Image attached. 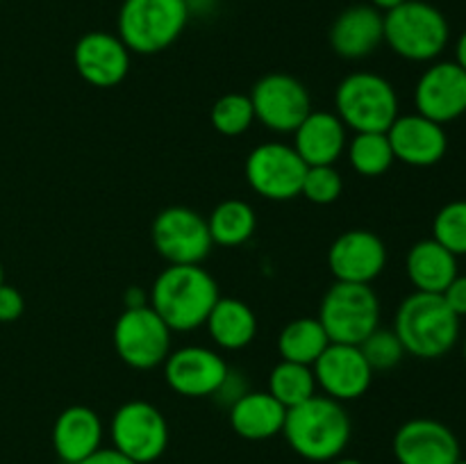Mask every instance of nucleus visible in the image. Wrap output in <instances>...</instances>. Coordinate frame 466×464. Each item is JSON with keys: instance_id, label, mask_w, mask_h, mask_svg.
Here are the masks:
<instances>
[{"instance_id": "nucleus-1", "label": "nucleus", "mask_w": 466, "mask_h": 464, "mask_svg": "<svg viewBox=\"0 0 466 464\" xmlns=\"http://www.w3.org/2000/svg\"><path fill=\"white\" fill-rule=\"evenodd\" d=\"M218 298V282L200 264H168L148 291V305L171 332L198 330Z\"/></svg>"}, {"instance_id": "nucleus-2", "label": "nucleus", "mask_w": 466, "mask_h": 464, "mask_svg": "<svg viewBox=\"0 0 466 464\" xmlns=\"http://www.w3.org/2000/svg\"><path fill=\"white\" fill-rule=\"evenodd\" d=\"M353 423L344 403L328 396L314 394L305 403L287 409V444L308 462H335L350 441Z\"/></svg>"}, {"instance_id": "nucleus-3", "label": "nucleus", "mask_w": 466, "mask_h": 464, "mask_svg": "<svg viewBox=\"0 0 466 464\" xmlns=\"http://www.w3.org/2000/svg\"><path fill=\"white\" fill-rule=\"evenodd\" d=\"M394 332L405 353L419 359H437L458 344L460 317H455L441 294L414 291L396 309Z\"/></svg>"}, {"instance_id": "nucleus-4", "label": "nucleus", "mask_w": 466, "mask_h": 464, "mask_svg": "<svg viewBox=\"0 0 466 464\" xmlns=\"http://www.w3.org/2000/svg\"><path fill=\"white\" fill-rule=\"evenodd\" d=\"M189 14L187 0H123L116 35L130 53L157 55L180 39Z\"/></svg>"}, {"instance_id": "nucleus-5", "label": "nucleus", "mask_w": 466, "mask_h": 464, "mask_svg": "<svg viewBox=\"0 0 466 464\" xmlns=\"http://www.w3.org/2000/svg\"><path fill=\"white\" fill-rule=\"evenodd\" d=\"M385 44L410 62H432L449 44V21L444 14L423 0H405L382 14Z\"/></svg>"}, {"instance_id": "nucleus-6", "label": "nucleus", "mask_w": 466, "mask_h": 464, "mask_svg": "<svg viewBox=\"0 0 466 464\" xmlns=\"http://www.w3.org/2000/svg\"><path fill=\"white\" fill-rule=\"evenodd\" d=\"M335 114L346 130L387 132L399 118V94L394 85L378 73H349L337 85Z\"/></svg>"}, {"instance_id": "nucleus-7", "label": "nucleus", "mask_w": 466, "mask_h": 464, "mask_svg": "<svg viewBox=\"0 0 466 464\" xmlns=\"http://www.w3.org/2000/svg\"><path fill=\"white\" fill-rule=\"evenodd\" d=\"M317 318L330 344L360 346L380 328V298L371 285L335 280L319 303Z\"/></svg>"}, {"instance_id": "nucleus-8", "label": "nucleus", "mask_w": 466, "mask_h": 464, "mask_svg": "<svg viewBox=\"0 0 466 464\" xmlns=\"http://www.w3.org/2000/svg\"><path fill=\"white\" fill-rule=\"evenodd\" d=\"M171 328L150 305L126 308L112 330L114 350L123 364L137 371L162 367L171 353Z\"/></svg>"}, {"instance_id": "nucleus-9", "label": "nucleus", "mask_w": 466, "mask_h": 464, "mask_svg": "<svg viewBox=\"0 0 466 464\" xmlns=\"http://www.w3.org/2000/svg\"><path fill=\"white\" fill-rule=\"evenodd\" d=\"M112 446L135 459L150 464L164 455L168 446V423L164 414L148 400H127L109 421Z\"/></svg>"}, {"instance_id": "nucleus-10", "label": "nucleus", "mask_w": 466, "mask_h": 464, "mask_svg": "<svg viewBox=\"0 0 466 464\" xmlns=\"http://www.w3.org/2000/svg\"><path fill=\"white\" fill-rule=\"evenodd\" d=\"M308 164L299 157L294 146L268 141L255 146L244 164L246 182L258 196L276 203L299 198Z\"/></svg>"}, {"instance_id": "nucleus-11", "label": "nucleus", "mask_w": 466, "mask_h": 464, "mask_svg": "<svg viewBox=\"0 0 466 464\" xmlns=\"http://www.w3.org/2000/svg\"><path fill=\"white\" fill-rule=\"evenodd\" d=\"M150 239L168 264H203L214 246L208 218L185 205L162 209L150 226Z\"/></svg>"}, {"instance_id": "nucleus-12", "label": "nucleus", "mask_w": 466, "mask_h": 464, "mask_svg": "<svg viewBox=\"0 0 466 464\" xmlns=\"http://www.w3.org/2000/svg\"><path fill=\"white\" fill-rule=\"evenodd\" d=\"M255 121L278 135H289L312 112L309 91L299 77L289 73H267L248 94Z\"/></svg>"}, {"instance_id": "nucleus-13", "label": "nucleus", "mask_w": 466, "mask_h": 464, "mask_svg": "<svg viewBox=\"0 0 466 464\" xmlns=\"http://www.w3.org/2000/svg\"><path fill=\"white\" fill-rule=\"evenodd\" d=\"M162 368L167 385L185 398L214 396L230 371L226 359L208 346H182L171 350Z\"/></svg>"}, {"instance_id": "nucleus-14", "label": "nucleus", "mask_w": 466, "mask_h": 464, "mask_svg": "<svg viewBox=\"0 0 466 464\" xmlns=\"http://www.w3.org/2000/svg\"><path fill=\"white\" fill-rule=\"evenodd\" d=\"M312 371L317 389L339 403L362 398L376 373L369 367L360 346L353 344H328V348L312 364Z\"/></svg>"}, {"instance_id": "nucleus-15", "label": "nucleus", "mask_w": 466, "mask_h": 464, "mask_svg": "<svg viewBox=\"0 0 466 464\" xmlns=\"http://www.w3.org/2000/svg\"><path fill=\"white\" fill-rule=\"evenodd\" d=\"M387 267V246L376 232L355 227L337 237L328 248V268L337 282L371 285Z\"/></svg>"}, {"instance_id": "nucleus-16", "label": "nucleus", "mask_w": 466, "mask_h": 464, "mask_svg": "<svg viewBox=\"0 0 466 464\" xmlns=\"http://www.w3.org/2000/svg\"><path fill=\"white\" fill-rule=\"evenodd\" d=\"M130 50L112 32H86L73 48L76 71L86 85L112 89L121 85L130 73Z\"/></svg>"}, {"instance_id": "nucleus-17", "label": "nucleus", "mask_w": 466, "mask_h": 464, "mask_svg": "<svg viewBox=\"0 0 466 464\" xmlns=\"http://www.w3.org/2000/svg\"><path fill=\"white\" fill-rule=\"evenodd\" d=\"M414 105L440 126L460 118L466 114V73L455 62L432 64L414 86Z\"/></svg>"}, {"instance_id": "nucleus-18", "label": "nucleus", "mask_w": 466, "mask_h": 464, "mask_svg": "<svg viewBox=\"0 0 466 464\" xmlns=\"http://www.w3.org/2000/svg\"><path fill=\"white\" fill-rule=\"evenodd\" d=\"M394 458L399 464H455L460 441L437 419H410L394 435Z\"/></svg>"}, {"instance_id": "nucleus-19", "label": "nucleus", "mask_w": 466, "mask_h": 464, "mask_svg": "<svg viewBox=\"0 0 466 464\" xmlns=\"http://www.w3.org/2000/svg\"><path fill=\"white\" fill-rule=\"evenodd\" d=\"M387 139L394 150L396 162L417 168L435 166L449 150V136H446L444 126L421 116V114H405V116L399 114V118L387 130Z\"/></svg>"}, {"instance_id": "nucleus-20", "label": "nucleus", "mask_w": 466, "mask_h": 464, "mask_svg": "<svg viewBox=\"0 0 466 464\" xmlns=\"http://www.w3.org/2000/svg\"><path fill=\"white\" fill-rule=\"evenodd\" d=\"M385 44L382 12L373 5H353L335 18L330 27V48L344 59H364Z\"/></svg>"}, {"instance_id": "nucleus-21", "label": "nucleus", "mask_w": 466, "mask_h": 464, "mask_svg": "<svg viewBox=\"0 0 466 464\" xmlns=\"http://www.w3.org/2000/svg\"><path fill=\"white\" fill-rule=\"evenodd\" d=\"M294 150L308 166H332L346 153V126L335 112H309L294 132Z\"/></svg>"}, {"instance_id": "nucleus-22", "label": "nucleus", "mask_w": 466, "mask_h": 464, "mask_svg": "<svg viewBox=\"0 0 466 464\" xmlns=\"http://www.w3.org/2000/svg\"><path fill=\"white\" fill-rule=\"evenodd\" d=\"M105 428L98 412L86 405L62 409L53 423V449L64 464H77L103 446Z\"/></svg>"}, {"instance_id": "nucleus-23", "label": "nucleus", "mask_w": 466, "mask_h": 464, "mask_svg": "<svg viewBox=\"0 0 466 464\" xmlns=\"http://www.w3.org/2000/svg\"><path fill=\"white\" fill-rule=\"evenodd\" d=\"M287 408L268 391H246L230 405V426L241 439L264 441L282 435Z\"/></svg>"}, {"instance_id": "nucleus-24", "label": "nucleus", "mask_w": 466, "mask_h": 464, "mask_svg": "<svg viewBox=\"0 0 466 464\" xmlns=\"http://www.w3.org/2000/svg\"><path fill=\"white\" fill-rule=\"evenodd\" d=\"M405 273L414 285V291L444 294L446 287L458 276V257L431 237L417 241L410 248L405 257Z\"/></svg>"}, {"instance_id": "nucleus-25", "label": "nucleus", "mask_w": 466, "mask_h": 464, "mask_svg": "<svg viewBox=\"0 0 466 464\" xmlns=\"http://www.w3.org/2000/svg\"><path fill=\"white\" fill-rule=\"evenodd\" d=\"M205 328L218 348L241 350L253 344L258 335V317L244 300L221 296L209 312Z\"/></svg>"}, {"instance_id": "nucleus-26", "label": "nucleus", "mask_w": 466, "mask_h": 464, "mask_svg": "<svg viewBox=\"0 0 466 464\" xmlns=\"http://www.w3.org/2000/svg\"><path fill=\"white\" fill-rule=\"evenodd\" d=\"M208 227L214 246L237 248L255 235L258 217H255V209L250 203L241 198H228L212 209V214L208 217Z\"/></svg>"}, {"instance_id": "nucleus-27", "label": "nucleus", "mask_w": 466, "mask_h": 464, "mask_svg": "<svg viewBox=\"0 0 466 464\" xmlns=\"http://www.w3.org/2000/svg\"><path fill=\"white\" fill-rule=\"evenodd\" d=\"M326 330L317 317H300L287 323L278 335V353L280 359L312 367L319 355L328 348Z\"/></svg>"}, {"instance_id": "nucleus-28", "label": "nucleus", "mask_w": 466, "mask_h": 464, "mask_svg": "<svg viewBox=\"0 0 466 464\" xmlns=\"http://www.w3.org/2000/svg\"><path fill=\"white\" fill-rule=\"evenodd\" d=\"M346 155L355 173L364 177H378L396 162L387 132H355L346 144Z\"/></svg>"}, {"instance_id": "nucleus-29", "label": "nucleus", "mask_w": 466, "mask_h": 464, "mask_svg": "<svg viewBox=\"0 0 466 464\" xmlns=\"http://www.w3.org/2000/svg\"><path fill=\"white\" fill-rule=\"evenodd\" d=\"M268 394L278 403L285 405L287 409L305 403V400L317 394V380H314L312 367L280 359L271 368V376H268Z\"/></svg>"}, {"instance_id": "nucleus-30", "label": "nucleus", "mask_w": 466, "mask_h": 464, "mask_svg": "<svg viewBox=\"0 0 466 464\" xmlns=\"http://www.w3.org/2000/svg\"><path fill=\"white\" fill-rule=\"evenodd\" d=\"M212 127L223 136H239L255 123L253 103L248 94H226L214 103L209 112Z\"/></svg>"}, {"instance_id": "nucleus-31", "label": "nucleus", "mask_w": 466, "mask_h": 464, "mask_svg": "<svg viewBox=\"0 0 466 464\" xmlns=\"http://www.w3.org/2000/svg\"><path fill=\"white\" fill-rule=\"evenodd\" d=\"M432 239L460 257L466 255V200H451L432 221Z\"/></svg>"}, {"instance_id": "nucleus-32", "label": "nucleus", "mask_w": 466, "mask_h": 464, "mask_svg": "<svg viewBox=\"0 0 466 464\" xmlns=\"http://www.w3.org/2000/svg\"><path fill=\"white\" fill-rule=\"evenodd\" d=\"M360 350H362V355L367 358L369 367L373 371H390V368L399 367L405 355V348L399 337H396V332L385 330V328H376L360 344Z\"/></svg>"}, {"instance_id": "nucleus-33", "label": "nucleus", "mask_w": 466, "mask_h": 464, "mask_svg": "<svg viewBox=\"0 0 466 464\" xmlns=\"http://www.w3.org/2000/svg\"><path fill=\"white\" fill-rule=\"evenodd\" d=\"M344 191V180L337 166H308L300 196L314 205H332Z\"/></svg>"}, {"instance_id": "nucleus-34", "label": "nucleus", "mask_w": 466, "mask_h": 464, "mask_svg": "<svg viewBox=\"0 0 466 464\" xmlns=\"http://www.w3.org/2000/svg\"><path fill=\"white\" fill-rule=\"evenodd\" d=\"M25 309L23 294L12 285H0V323H14Z\"/></svg>"}, {"instance_id": "nucleus-35", "label": "nucleus", "mask_w": 466, "mask_h": 464, "mask_svg": "<svg viewBox=\"0 0 466 464\" xmlns=\"http://www.w3.org/2000/svg\"><path fill=\"white\" fill-rule=\"evenodd\" d=\"M441 298H444L446 305L453 309L455 317H466V276H460L458 273L455 280L444 289Z\"/></svg>"}, {"instance_id": "nucleus-36", "label": "nucleus", "mask_w": 466, "mask_h": 464, "mask_svg": "<svg viewBox=\"0 0 466 464\" xmlns=\"http://www.w3.org/2000/svg\"><path fill=\"white\" fill-rule=\"evenodd\" d=\"M246 391H248V389H246L244 376H241L239 371H235V368H230V371H228V376H226V380H223V385L218 387V391L214 396H217V398H221L223 403L230 408V405L235 403L237 398H241Z\"/></svg>"}, {"instance_id": "nucleus-37", "label": "nucleus", "mask_w": 466, "mask_h": 464, "mask_svg": "<svg viewBox=\"0 0 466 464\" xmlns=\"http://www.w3.org/2000/svg\"><path fill=\"white\" fill-rule=\"evenodd\" d=\"M77 464H137V462L127 458V455H123L121 450L114 449V446H109V449H103V446H100L98 450H94L89 458H85Z\"/></svg>"}, {"instance_id": "nucleus-38", "label": "nucleus", "mask_w": 466, "mask_h": 464, "mask_svg": "<svg viewBox=\"0 0 466 464\" xmlns=\"http://www.w3.org/2000/svg\"><path fill=\"white\" fill-rule=\"evenodd\" d=\"M455 64L466 73V32L458 39L455 44Z\"/></svg>"}, {"instance_id": "nucleus-39", "label": "nucleus", "mask_w": 466, "mask_h": 464, "mask_svg": "<svg viewBox=\"0 0 466 464\" xmlns=\"http://www.w3.org/2000/svg\"><path fill=\"white\" fill-rule=\"evenodd\" d=\"M369 3H371L376 9H380V12H390V9L403 5L405 0H369Z\"/></svg>"}, {"instance_id": "nucleus-40", "label": "nucleus", "mask_w": 466, "mask_h": 464, "mask_svg": "<svg viewBox=\"0 0 466 464\" xmlns=\"http://www.w3.org/2000/svg\"><path fill=\"white\" fill-rule=\"evenodd\" d=\"M332 464H362V462H360V459H353V458H341V459L337 458Z\"/></svg>"}, {"instance_id": "nucleus-41", "label": "nucleus", "mask_w": 466, "mask_h": 464, "mask_svg": "<svg viewBox=\"0 0 466 464\" xmlns=\"http://www.w3.org/2000/svg\"><path fill=\"white\" fill-rule=\"evenodd\" d=\"M5 282V268H3V264H0V285H3Z\"/></svg>"}, {"instance_id": "nucleus-42", "label": "nucleus", "mask_w": 466, "mask_h": 464, "mask_svg": "<svg viewBox=\"0 0 466 464\" xmlns=\"http://www.w3.org/2000/svg\"><path fill=\"white\" fill-rule=\"evenodd\" d=\"M462 353H464V362H466V337H464V346H462Z\"/></svg>"}, {"instance_id": "nucleus-43", "label": "nucleus", "mask_w": 466, "mask_h": 464, "mask_svg": "<svg viewBox=\"0 0 466 464\" xmlns=\"http://www.w3.org/2000/svg\"><path fill=\"white\" fill-rule=\"evenodd\" d=\"M455 464H466V459H462V458H460V459H458V462H455Z\"/></svg>"}]
</instances>
